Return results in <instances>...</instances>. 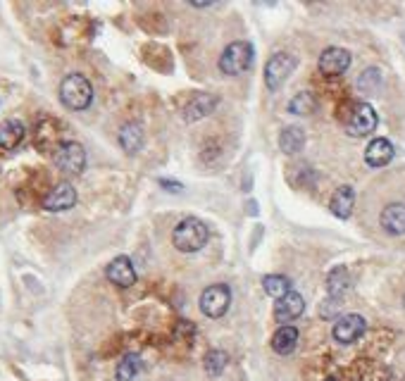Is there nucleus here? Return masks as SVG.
I'll return each instance as SVG.
<instances>
[{
	"instance_id": "obj_1",
	"label": "nucleus",
	"mask_w": 405,
	"mask_h": 381,
	"mask_svg": "<svg viewBox=\"0 0 405 381\" xmlns=\"http://www.w3.org/2000/svg\"><path fill=\"white\" fill-rule=\"evenodd\" d=\"M208 227L198 217H186L174 227L172 243L179 253H198L208 243Z\"/></svg>"
},
{
	"instance_id": "obj_2",
	"label": "nucleus",
	"mask_w": 405,
	"mask_h": 381,
	"mask_svg": "<svg viewBox=\"0 0 405 381\" xmlns=\"http://www.w3.org/2000/svg\"><path fill=\"white\" fill-rule=\"evenodd\" d=\"M60 101L67 110L81 112L93 103V86L84 74H67L60 84Z\"/></svg>"
},
{
	"instance_id": "obj_3",
	"label": "nucleus",
	"mask_w": 405,
	"mask_h": 381,
	"mask_svg": "<svg viewBox=\"0 0 405 381\" xmlns=\"http://www.w3.org/2000/svg\"><path fill=\"white\" fill-rule=\"evenodd\" d=\"M253 58H255V53H253L251 43L234 41L222 51L220 70H222V74H227V77H239V74H243L246 70H251Z\"/></svg>"
},
{
	"instance_id": "obj_4",
	"label": "nucleus",
	"mask_w": 405,
	"mask_h": 381,
	"mask_svg": "<svg viewBox=\"0 0 405 381\" xmlns=\"http://www.w3.org/2000/svg\"><path fill=\"white\" fill-rule=\"evenodd\" d=\"M53 162L62 174L77 177L86 170V151L77 141H62L58 151L53 153Z\"/></svg>"
},
{
	"instance_id": "obj_5",
	"label": "nucleus",
	"mask_w": 405,
	"mask_h": 381,
	"mask_svg": "<svg viewBox=\"0 0 405 381\" xmlns=\"http://www.w3.org/2000/svg\"><path fill=\"white\" fill-rule=\"evenodd\" d=\"M296 70V58L291 53H274L265 65V86L270 91H279Z\"/></svg>"
},
{
	"instance_id": "obj_6",
	"label": "nucleus",
	"mask_w": 405,
	"mask_h": 381,
	"mask_svg": "<svg viewBox=\"0 0 405 381\" xmlns=\"http://www.w3.org/2000/svg\"><path fill=\"white\" fill-rule=\"evenodd\" d=\"M229 303H232V291H229L227 284L208 286L201 296V310H203V315L210 317V320L222 317L224 312L229 310Z\"/></svg>"
},
{
	"instance_id": "obj_7",
	"label": "nucleus",
	"mask_w": 405,
	"mask_h": 381,
	"mask_svg": "<svg viewBox=\"0 0 405 381\" xmlns=\"http://www.w3.org/2000/svg\"><path fill=\"white\" fill-rule=\"evenodd\" d=\"M377 112L372 105L367 103H358L351 112V120H348L346 129L348 134L355 136V139H363V136H370L372 131L377 129Z\"/></svg>"
},
{
	"instance_id": "obj_8",
	"label": "nucleus",
	"mask_w": 405,
	"mask_h": 381,
	"mask_svg": "<svg viewBox=\"0 0 405 381\" xmlns=\"http://www.w3.org/2000/svg\"><path fill=\"white\" fill-rule=\"evenodd\" d=\"M77 205V191L70 181H60V184L53 186V191L43 198V208L48 212H65L72 210Z\"/></svg>"
},
{
	"instance_id": "obj_9",
	"label": "nucleus",
	"mask_w": 405,
	"mask_h": 381,
	"mask_svg": "<svg viewBox=\"0 0 405 381\" xmlns=\"http://www.w3.org/2000/svg\"><path fill=\"white\" fill-rule=\"evenodd\" d=\"M351 67V53L346 48L332 46L320 55V72L324 77H341Z\"/></svg>"
},
{
	"instance_id": "obj_10",
	"label": "nucleus",
	"mask_w": 405,
	"mask_h": 381,
	"mask_svg": "<svg viewBox=\"0 0 405 381\" xmlns=\"http://www.w3.org/2000/svg\"><path fill=\"white\" fill-rule=\"evenodd\" d=\"M367 329V322L365 317L360 315H344L339 317L334 324V339L339 343H344V346H348V343H355L360 339V336L365 334Z\"/></svg>"
},
{
	"instance_id": "obj_11",
	"label": "nucleus",
	"mask_w": 405,
	"mask_h": 381,
	"mask_svg": "<svg viewBox=\"0 0 405 381\" xmlns=\"http://www.w3.org/2000/svg\"><path fill=\"white\" fill-rule=\"evenodd\" d=\"M105 277H108L110 284L120 286V289H129V286L136 284V270L132 265V260L127 255H120L105 267Z\"/></svg>"
},
{
	"instance_id": "obj_12",
	"label": "nucleus",
	"mask_w": 405,
	"mask_h": 381,
	"mask_svg": "<svg viewBox=\"0 0 405 381\" xmlns=\"http://www.w3.org/2000/svg\"><path fill=\"white\" fill-rule=\"evenodd\" d=\"M303 312H305V301L301 293H296V291H291L289 296L277 301V305H274V317H277V322H282L284 327L289 322L298 320Z\"/></svg>"
},
{
	"instance_id": "obj_13",
	"label": "nucleus",
	"mask_w": 405,
	"mask_h": 381,
	"mask_svg": "<svg viewBox=\"0 0 405 381\" xmlns=\"http://www.w3.org/2000/svg\"><path fill=\"white\" fill-rule=\"evenodd\" d=\"M217 96L213 93H198V96H193L189 103H186L184 108V120L186 122H198L203 120V117H208L210 112H215L217 108Z\"/></svg>"
},
{
	"instance_id": "obj_14",
	"label": "nucleus",
	"mask_w": 405,
	"mask_h": 381,
	"mask_svg": "<svg viewBox=\"0 0 405 381\" xmlns=\"http://www.w3.org/2000/svg\"><path fill=\"white\" fill-rule=\"evenodd\" d=\"M382 229L391 236H403L405 234V205L403 203H389L379 215Z\"/></svg>"
},
{
	"instance_id": "obj_15",
	"label": "nucleus",
	"mask_w": 405,
	"mask_h": 381,
	"mask_svg": "<svg viewBox=\"0 0 405 381\" xmlns=\"http://www.w3.org/2000/svg\"><path fill=\"white\" fill-rule=\"evenodd\" d=\"M27 136V127L20 120H5L0 124V148L3 151H15Z\"/></svg>"
},
{
	"instance_id": "obj_16",
	"label": "nucleus",
	"mask_w": 405,
	"mask_h": 381,
	"mask_svg": "<svg viewBox=\"0 0 405 381\" xmlns=\"http://www.w3.org/2000/svg\"><path fill=\"white\" fill-rule=\"evenodd\" d=\"M394 160V146L386 139H375L365 151V162L370 167H384Z\"/></svg>"
},
{
	"instance_id": "obj_17",
	"label": "nucleus",
	"mask_w": 405,
	"mask_h": 381,
	"mask_svg": "<svg viewBox=\"0 0 405 381\" xmlns=\"http://www.w3.org/2000/svg\"><path fill=\"white\" fill-rule=\"evenodd\" d=\"M120 146L127 155H136L143 148V127L139 122H127L120 129Z\"/></svg>"
},
{
	"instance_id": "obj_18",
	"label": "nucleus",
	"mask_w": 405,
	"mask_h": 381,
	"mask_svg": "<svg viewBox=\"0 0 405 381\" xmlns=\"http://www.w3.org/2000/svg\"><path fill=\"white\" fill-rule=\"evenodd\" d=\"M353 205H355V191L351 186H339L336 193L332 196V203H329V208H332V215H336L339 220H348L353 212Z\"/></svg>"
},
{
	"instance_id": "obj_19",
	"label": "nucleus",
	"mask_w": 405,
	"mask_h": 381,
	"mask_svg": "<svg viewBox=\"0 0 405 381\" xmlns=\"http://www.w3.org/2000/svg\"><path fill=\"white\" fill-rule=\"evenodd\" d=\"M298 346V329L291 327V324H286V327H279L277 331H274L272 336V348L274 353L279 355H289L294 353Z\"/></svg>"
},
{
	"instance_id": "obj_20",
	"label": "nucleus",
	"mask_w": 405,
	"mask_h": 381,
	"mask_svg": "<svg viewBox=\"0 0 405 381\" xmlns=\"http://www.w3.org/2000/svg\"><path fill=\"white\" fill-rule=\"evenodd\" d=\"M305 146V131L301 127H286L282 134H279V148L286 155H296L301 153Z\"/></svg>"
},
{
	"instance_id": "obj_21",
	"label": "nucleus",
	"mask_w": 405,
	"mask_h": 381,
	"mask_svg": "<svg viewBox=\"0 0 405 381\" xmlns=\"http://www.w3.org/2000/svg\"><path fill=\"white\" fill-rule=\"evenodd\" d=\"M351 289V274H348V270L344 265L334 267L332 272H329L327 277V291L332 298H341L344 293Z\"/></svg>"
},
{
	"instance_id": "obj_22",
	"label": "nucleus",
	"mask_w": 405,
	"mask_h": 381,
	"mask_svg": "<svg viewBox=\"0 0 405 381\" xmlns=\"http://www.w3.org/2000/svg\"><path fill=\"white\" fill-rule=\"evenodd\" d=\"M263 289L274 301H282V298H286L291 293V281L289 277H284V274H267L263 279Z\"/></svg>"
},
{
	"instance_id": "obj_23",
	"label": "nucleus",
	"mask_w": 405,
	"mask_h": 381,
	"mask_svg": "<svg viewBox=\"0 0 405 381\" xmlns=\"http://www.w3.org/2000/svg\"><path fill=\"white\" fill-rule=\"evenodd\" d=\"M141 372V355L136 353H127L117 365V381H134Z\"/></svg>"
},
{
	"instance_id": "obj_24",
	"label": "nucleus",
	"mask_w": 405,
	"mask_h": 381,
	"mask_svg": "<svg viewBox=\"0 0 405 381\" xmlns=\"http://www.w3.org/2000/svg\"><path fill=\"white\" fill-rule=\"evenodd\" d=\"M315 110H317V101H315V96L310 91L296 93V96L289 101V112H291V115L305 117V115H313Z\"/></svg>"
},
{
	"instance_id": "obj_25",
	"label": "nucleus",
	"mask_w": 405,
	"mask_h": 381,
	"mask_svg": "<svg viewBox=\"0 0 405 381\" xmlns=\"http://www.w3.org/2000/svg\"><path fill=\"white\" fill-rule=\"evenodd\" d=\"M358 89L363 93H377L379 89H382V72H379L377 67L365 70L358 79Z\"/></svg>"
},
{
	"instance_id": "obj_26",
	"label": "nucleus",
	"mask_w": 405,
	"mask_h": 381,
	"mask_svg": "<svg viewBox=\"0 0 405 381\" xmlns=\"http://www.w3.org/2000/svg\"><path fill=\"white\" fill-rule=\"evenodd\" d=\"M227 362H229V358L224 351H210L208 355H205V372H208L210 377H217V374L224 372Z\"/></svg>"
},
{
	"instance_id": "obj_27",
	"label": "nucleus",
	"mask_w": 405,
	"mask_h": 381,
	"mask_svg": "<svg viewBox=\"0 0 405 381\" xmlns=\"http://www.w3.org/2000/svg\"><path fill=\"white\" fill-rule=\"evenodd\" d=\"M339 310H341V298H329V301L322 303L320 315L324 317V320H332V317L339 315Z\"/></svg>"
},
{
	"instance_id": "obj_28",
	"label": "nucleus",
	"mask_w": 405,
	"mask_h": 381,
	"mask_svg": "<svg viewBox=\"0 0 405 381\" xmlns=\"http://www.w3.org/2000/svg\"><path fill=\"white\" fill-rule=\"evenodd\" d=\"M160 186H167V191H172V193L182 191V184H174V181H167V179H160Z\"/></svg>"
},
{
	"instance_id": "obj_29",
	"label": "nucleus",
	"mask_w": 405,
	"mask_h": 381,
	"mask_svg": "<svg viewBox=\"0 0 405 381\" xmlns=\"http://www.w3.org/2000/svg\"><path fill=\"white\" fill-rule=\"evenodd\" d=\"M324 381H336V379H332V377H329V379H324Z\"/></svg>"
},
{
	"instance_id": "obj_30",
	"label": "nucleus",
	"mask_w": 405,
	"mask_h": 381,
	"mask_svg": "<svg viewBox=\"0 0 405 381\" xmlns=\"http://www.w3.org/2000/svg\"><path fill=\"white\" fill-rule=\"evenodd\" d=\"M403 305H405V296H403Z\"/></svg>"
}]
</instances>
